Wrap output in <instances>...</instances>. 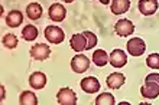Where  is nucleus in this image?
Returning a JSON list of instances; mask_svg holds the SVG:
<instances>
[{
	"instance_id": "nucleus-27",
	"label": "nucleus",
	"mask_w": 159,
	"mask_h": 105,
	"mask_svg": "<svg viewBox=\"0 0 159 105\" xmlns=\"http://www.w3.org/2000/svg\"><path fill=\"white\" fill-rule=\"evenodd\" d=\"M98 2H101L103 4H107V3H109V0H98Z\"/></svg>"
},
{
	"instance_id": "nucleus-23",
	"label": "nucleus",
	"mask_w": 159,
	"mask_h": 105,
	"mask_svg": "<svg viewBox=\"0 0 159 105\" xmlns=\"http://www.w3.org/2000/svg\"><path fill=\"white\" fill-rule=\"evenodd\" d=\"M84 36L87 39V46H85V51H90L97 45V36L94 33H91L90 30H85L84 32Z\"/></svg>"
},
{
	"instance_id": "nucleus-2",
	"label": "nucleus",
	"mask_w": 159,
	"mask_h": 105,
	"mask_svg": "<svg viewBox=\"0 0 159 105\" xmlns=\"http://www.w3.org/2000/svg\"><path fill=\"white\" fill-rule=\"evenodd\" d=\"M57 101L61 105H74L77 104V95L71 88H61L57 94Z\"/></svg>"
},
{
	"instance_id": "nucleus-4",
	"label": "nucleus",
	"mask_w": 159,
	"mask_h": 105,
	"mask_svg": "<svg viewBox=\"0 0 159 105\" xmlns=\"http://www.w3.org/2000/svg\"><path fill=\"white\" fill-rule=\"evenodd\" d=\"M126 46H127V52L132 56H140V55H143V52L146 51V45L140 38L130 39Z\"/></svg>"
},
{
	"instance_id": "nucleus-17",
	"label": "nucleus",
	"mask_w": 159,
	"mask_h": 105,
	"mask_svg": "<svg viewBox=\"0 0 159 105\" xmlns=\"http://www.w3.org/2000/svg\"><path fill=\"white\" fill-rule=\"evenodd\" d=\"M26 15L30 20H38L42 16V6L39 3H30L26 7Z\"/></svg>"
},
{
	"instance_id": "nucleus-16",
	"label": "nucleus",
	"mask_w": 159,
	"mask_h": 105,
	"mask_svg": "<svg viewBox=\"0 0 159 105\" xmlns=\"http://www.w3.org/2000/svg\"><path fill=\"white\" fill-rule=\"evenodd\" d=\"M130 7V0H113L111 2V12L114 15L126 13Z\"/></svg>"
},
{
	"instance_id": "nucleus-7",
	"label": "nucleus",
	"mask_w": 159,
	"mask_h": 105,
	"mask_svg": "<svg viewBox=\"0 0 159 105\" xmlns=\"http://www.w3.org/2000/svg\"><path fill=\"white\" fill-rule=\"evenodd\" d=\"M142 97L148 98V99H155L159 97V85L151 81H145V85L140 88Z\"/></svg>"
},
{
	"instance_id": "nucleus-26",
	"label": "nucleus",
	"mask_w": 159,
	"mask_h": 105,
	"mask_svg": "<svg viewBox=\"0 0 159 105\" xmlns=\"http://www.w3.org/2000/svg\"><path fill=\"white\" fill-rule=\"evenodd\" d=\"M2 99H4V86H2Z\"/></svg>"
},
{
	"instance_id": "nucleus-6",
	"label": "nucleus",
	"mask_w": 159,
	"mask_h": 105,
	"mask_svg": "<svg viewBox=\"0 0 159 105\" xmlns=\"http://www.w3.org/2000/svg\"><path fill=\"white\" fill-rule=\"evenodd\" d=\"M49 55H51V49L45 43H36L30 49V56L36 59V61H45V59L49 58Z\"/></svg>"
},
{
	"instance_id": "nucleus-18",
	"label": "nucleus",
	"mask_w": 159,
	"mask_h": 105,
	"mask_svg": "<svg viewBox=\"0 0 159 105\" xmlns=\"http://www.w3.org/2000/svg\"><path fill=\"white\" fill-rule=\"evenodd\" d=\"M22 38L25 39V40H28V42L35 40V39L38 38V29H36V26H34V25L25 26L23 30H22Z\"/></svg>"
},
{
	"instance_id": "nucleus-25",
	"label": "nucleus",
	"mask_w": 159,
	"mask_h": 105,
	"mask_svg": "<svg viewBox=\"0 0 159 105\" xmlns=\"http://www.w3.org/2000/svg\"><path fill=\"white\" fill-rule=\"evenodd\" d=\"M145 81H151V82H155V84L159 85V74H156V72L149 74V75L146 76V79H145Z\"/></svg>"
},
{
	"instance_id": "nucleus-11",
	"label": "nucleus",
	"mask_w": 159,
	"mask_h": 105,
	"mask_svg": "<svg viewBox=\"0 0 159 105\" xmlns=\"http://www.w3.org/2000/svg\"><path fill=\"white\" fill-rule=\"evenodd\" d=\"M139 10L145 16H151L158 10V0H139Z\"/></svg>"
},
{
	"instance_id": "nucleus-13",
	"label": "nucleus",
	"mask_w": 159,
	"mask_h": 105,
	"mask_svg": "<svg viewBox=\"0 0 159 105\" xmlns=\"http://www.w3.org/2000/svg\"><path fill=\"white\" fill-rule=\"evenodd\" d=\"M29 84L34 89H42L46 85V75L42 72H34L29 76Z\"/></svg>"
},
{
	"instance_id": "nucleus-28",
	"label": "nucleus",
	"mask_w": 159,
	"mask_h": 105,
	"mask_svg": "<svg viewBox=\"0 0 159 105\" xmlns=\"http://www.w3.org/2000/svg\"><path fill=\"white\" fill-rule=\"evenodd\" d=\"M64 2H65V3H72L74 0H64Z\"/></svg>"
},
{
	"instance_id": "nucleus-9",
	"label": "nucleus",
	"mask_w": 159,
	"mask_h": 105,
	"mask_svg": "<svg viewBox=\"0 0 159 105\" xmlns=\"http://www.w3.org/2000/svg\"><path fill=\"white\" fill-rule=\"evenodd\" d=\"M109 62L111 63V66H114V68L125 66L126 62H127V56H126L125 51H121V49H114L109 56Z\"/></svg>"
},
{
	"instance_id": "nucleus-19",
	"label": "nucleus",
	"mask_w": 159,
	"mask_h": 105,
	"mask_svg": "<svg viewBox=\"0 0 159 105\" xmlns=\"http://www.w3.org/2000/svg\"><path fill=\"white\" fill-rule=\"evenodd\" d=\"M93 62L96 63L97 66H104L106 63L109 62V55L106 53V51H103V49H97L93 53Z\"/></svg>"
},
{
	"instance_id": "nucleus-12",
	"label": "nucleus",
	"mask_w": 159,
	"mask_h": 105,
	"mask_svg": "<svg viewBox=\"0 0 159 105\" xmlns=\"http://www.w3.org/2000/svg\"><path fill=\"white\" fill-rule=\"evenodd\" d=\"M125 81H126V78L123 74H120V72H113L111 75L107 76V86L111 89H119L123 86Z\"/></svg>"
},
{
	"instance_id": "nucleus-22",
	"label": "nucleus",
	"mask_w": 159,
	"mask_h": 105,
	"mask_svg": "<svg viewBox=\"0 0 159 105\" xmlns=\"http://www.w3.org/2000/svg\"><path fill=\"white\" fill-rule=\"evenodd\" d=\"M3 45L7 48V49H15V48L17 46V38L15 36V35H12V33L4 35V38H3Z\"/></svg>"
},
{
	"instance_id": "nucleus-14",
	"label": "nucleus",
	"mask_w": 159,
	"mask_h": 105,
	"mask_svg": "<svg viewBox=\"0 0 159 105\" xmlns=\"http://www.w3.org/2000/svg\"><path fill=\"white\" fill-rule=\"evenodd\" d=\"M71 48L74 49L75 52H81V51H85V46H87V39L84 36V33L81 35H72L71 40Z\"/></svg>"
},
{
	"instance_id": "nucleus-20",
	"label": "nucleus",
	"mask_w": 159,
	"mask_h": 105,
	"mask_svg": "<svg viewBox=\"0 0 159 105\" xmlns=\"http://www.w3.org/2000/svg\"><path fill=\"white\" fill-rule=\"evenodd\" d=\"M19 102L23 105H36L38 104V98L35 95L34 92H30V91H23L19 98Z\"/></svg>"
},
{
	"instance_id": "nucleus-21",
	"label": "nucleus",
	"mask_w": 159,
	"mask_h": 105,
	"mask_svg": "<svg viewBox=\"0 0 159 105\" xmlns=\"http://www.w3.org/2000/svg\"><path fill=\"white\" fill-rule=\"evenodd\" d=\"M96 104L97 105H111V104H114V97L109 92H103L96 98Z\"/></svg>"
},
{
	"instance_id": "nucleus-8",
	"label": "nucleus",
	"mask_w": 159,
	"mask_h": 105,
	"mask_svg": "<svg viewBox=\"0 0 159 105\" xmlns=\"http://www.w3.org/2000/svg\"><path fill=\"white\" fill-rule=\"evenodd\" d=\"M80 85H81V89L87 94H94V92H98V91H100V82H98V79L94 78V76L84 78Z\"/></svg>"
},
{
	"instance_id": "nucleus-1",
	"label": "nucleus",
	"mask_w": 159,
	"mask_h": 105,
	"mask_svg": "<svg viewBox=\"0 0 159 105\" xmlns=\"http://www.w3.org/2000/svg\"><path fill=\"white\" fill-rule=\"evenodd\" d=\"M45 38L48 42L51 43H61L65 39V35H64V30L58 26H46L45 29Z\"/></svg>"
},
{
	"instance_id": "nucleus-3",
	"label": "nucleus",
	"mask_w": 159,
	"mask_h": 105,
	"mask_svg": "<svg viewBox=\"0 0 159 105\" xmlns=\"http://www.w3.org/2000/svg\"><path fill=\"white\" fill-rule=\"evenodd\" d=\"M71 68L72 71L77 72V74H83L90 68V59L85 56V55H75L71 61Z\"/></svg>"
},
{
	"instance_id": "nucleus-15",
	"label": "nucleus",
	"mask_w": 159,
	"mask_h": 105,
	"mask_svg": "<svg viewBox=\"0 0 159 105\" xmlns=\"http://www.w3.org/2000/svg\"><path fill=\"white\" fill-rule=\"evenodd\" d=\"M22 20H23V15H22V12H19V10H12V12H9V15L6 16V23H7V26H10V27H17V26L22 23Z\"/></svg>"
},
{
	"instance_id": "nucleus-10",
	"label": "nucleus",
	"mask_w": 159,
	"mask_h": 105,
	"mask_svg": "<svg viewBox=\"0 0 159 105\" xmlns=\"http://www.w3.org/2000/svg\"><path fill=\"white\" fill-rule=\"evenodd\" d=\"M67 16V10L61 3H54L49 7V17L54 22H62Z\"/></svg>"
},
{
	"instance_id": "nucleus-5",
	"label": "nucleus",
	"mask_w": 159,
	"mask_h": 105,
	"mask_svg": "<svg viewBox=\"0 0 159 105\" xmlns=\"http://www.w3.org/2000/svg\"><path fill=\"white\" fill-rule=\"evenodd\" d=\"M114 30H116V33L119 36L126 38V36H129V35H132L134 32V25L130 20H127V19H120L114 25Z\"/></svg>"
},
{
	"instance_id": "nucleus-24",
	"label": "nucleus",
	"mask_w": 159,
	"mask_h": 105,
	"mask_svg": "<svg viewBox=\"0 0 159 105\" xmlns=\"http://www.w3.org/2000/svg\"><path fill=\"white\" fill-rule=\"evenodd\" d=\"M146 63L152 69H159V53H151L146 58Z\"/></svg>"
}]
</instances>
